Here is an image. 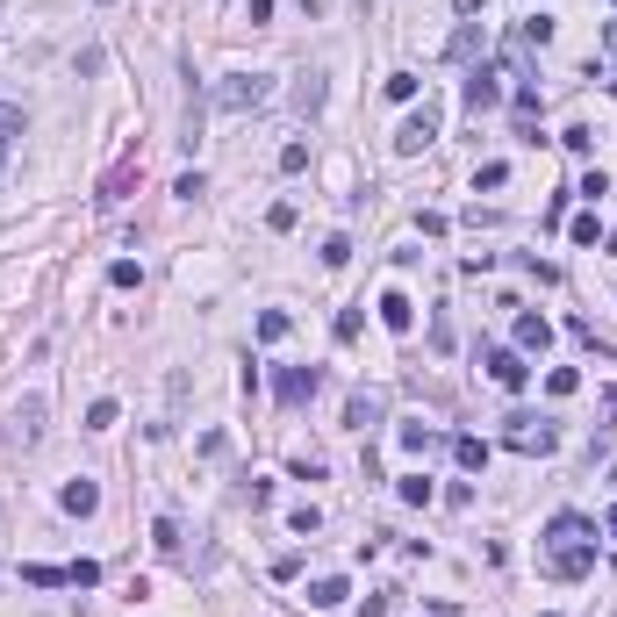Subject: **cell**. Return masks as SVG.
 I'll use <instances>...</instances> for the list:
<instances>
[{
	"label": "cell",
	"mask_w": 617,
	"mask_h": 617,
	"mask_svg": "<svg viewBox=\"0 0 617 617\" xmlns=\"http://www.w3.org/2000/svg\"><path fill=\"white\" fill-rule=\"evenodd\" d=\"M546 567L560 574V582H589L596 574V517L582 510H560L546 524Z\"/></svg>",
	"instance_id": "obj_1"
},
{
	"label": "cell",
	"mask_w": 617,
	"mask_h": 617,
	"mask_svg": "<svg viewBox=\"0 0 617 617\" xmlns=\"http://www.w3.org/2000/svg\"><path fill=\"white\" fill-rule=\"evenodd\" d=\"M273 101V80L266 72H230L223 87H215V108L223 115H252V108H266Z\"/></svg>",
	"instance_id": "obj_2"
},
{
	"label": "cell",
	"mask_w": 617,
	"mask_h": 617,
	"mask_svg": "<svg viewBox=\"0 0 617 617\" xmlns=\"http://www.w3.org/2000/svg\"><path fill=\"white\" fill-rule=\"evenodd\" d=\"M503 445L524 452V460H546V452L560 445V431H553L546 416H503Z\"/></svg>",
	"instance_id": "obj_3"
},
{
	"label": "cell",
	"mask_w": 617,
	"mask_h": 617,
	"mask_svg": "<svg viewBox=\"0 0 617 617\" xmlns=\"http://www.w3.org/2000/svg\"><path fill=\"white\" fill-rule=\"evenodd\" d=\"M481 366H489V381H496V388H524V381H531V366H524V352H517V345H481Z\"/></svg>",
	"instance_id": "obj_4"
},
{
	"label": "cell",
	"mask_w": 617,
	"mask_h": 617,
	"mask_svg": "<svg viewBox=\"0 0 617 617\" xmlns=\"http://www.w3.org/2000/svg\"><path fill=\"white\" fill-rule=\"evenodd\" d=\"M431 144H438V101H423L410 122L395 129V158H416V151H431Z\"/></svg>",
	"instance_id": "obj_5"
},
{
	"label": "cell",
	"mask_w": 617,
	"mask_h": 617,
	"mask_svg": "<svg viewBox=\"0 0 617 617\" xmlns=\"http://www.w3.org/2000/svg\"><path fill=\"white\" fill-rule=\"evenodd\" d=\"M316 388H323V374H316V366H280V374H273V395H280V410H302V403H316Z\"/></svg>",
	"instance_id": "obj_6"
},
{
	"label": "cell",
	"mask_w": 617,
	"mask_h": 617,
	"mask_svg": "<svg viewBox=\"0 0 617 617\" xmlns=\"http://www.w3.org/2000/svg\"><path fill=\"white\" fill-rule=\"evenodd\" d=\"M43 395H22V403H14V416H7V445H22V452H29V445H43Z\"/></svg>",
	"instance_id": "obj_7"
},
{
	"label": "cell",
	"mask_w": 617,
	"mask_h": 617,
	"mask_svg": "<svg viewBox=\"0 0 617 617\" xmlns=\"http://www.w3.org/2000/svg\"><path fill=\"white\" fill-rule=\"evenodd\" d=\"M503 101V65H474L467 72V115H489Z\"/></svg>",
	"instance_id": "obj_8"
},
{
	"label": "cell",
	"mask_w": 617,
	"mask_h": 617,
	"mask_svg": "<svg viewBox=\"0 0 617 617\" xmlns=\"http://www.w3.org/2000/svg\"><path fill=\"white\" fill-rule=\"evenodd\" d=\"M381 416H388V395H381V388H359V395L345 403V423H352V431H374Z\"/></svg>",
	"instance_id": "obj_9"
},
{
	"label": "cell",
	"mask_w": 617,
	"mask_h": 617,
	"mask_svg": "<svg viewBox=\"0 0 617 617\" xmlns=\"http://www.w3.org/2000/svg\"><path fill=\"white\" fill-rule=\"evenodd\" d=\"M546 345H553V323H546L538 308H517V352L531 359V352H546Z\"/></svg>",
	"instance_id": "obj_10"
},
{
	"label": "cell",
	"mask_w": 617,
	"mask_h": 617,
	"mask_svg": "<svg viewBox=\"0 0 617 617\" xmlns=\"http://www.w3.org/2000/svg\"><path fill=\"white\" fill-rule=\"evenodd\" d=\"M374 308H381V323H388L395 337H410V330H416V302H410V295H403V288H388V295H381V302H374Z\"/></svg>",
	"instance_id": "obj_11"
},
{
	"label": "cell",
	"mask_w": 617,
	"mask_h": 617,
	"mask_svg": "<svg viewBox=\"0 0 617 617\" xmlns=\"http://www.w3.org/2000/svg\"><path fill=\"white\" fill-rule=\"evenodd\" d=\"M58 503H65V517H94V510H101V489L80 474V481H65V489H58Z\"/></svg>",
	"instance_id": "obj_12"
},
{
	"label": "cell",
	"mask_w": 617,
	"mask_h": 617,
	"mask_svg": "<svg viewBox=\"0 0 617 617\" xmlns=\"http://www.w3.org/2000/svg\"><path fill=\"white\" fill-rule=\"evenodd\" d=\"M352 589H345V574H323V582H308V611H337Z\"/></svg>",
	"instance_id": "obj_13"
},
{
	"label": "cell",
	"mask_w": 617,
	"mask_h": 617,
	"mask_svg": "<svg viewBox=\"0 0 617 617\" xmlns=\"http://www.w3.org/2000/svg\"><path fill=\"white\" fill-rule=\"evenodd\" d=\"M14 137H29V115H22L14 101H0V158L14 151Z\"/></svg>",
	"instance_id": "obj_14"
},
{
	"label": "cell",
	"mask_w": 617,
	"mask_h": 617,
	"mask_svg": "<svg viewBox=\"0 0 617 617\" xmlns=\"http://www.w3.org/2000/svg\"><path fill=\"white\" fill-rule=\"evenodd\" d=\"M452 460H460L467 474H481V467H489V438H452Z\"/></svg>",
	"instance_id": "obj_15"
},
{
	"label": "cell",
	"mask_w": 617,
	"mask_h": 617,
	"mask_svg": "<svg viewBox=\"0 0 617 617\" xmlns=\"http://www.w3.org/2000/svg\"><path fill=\"white\" fill-rule=\"evenodd\" d=\"M474 51H481V22H467V29H460V36L445 43V58H452V65H467Z\"/></svg>",
	"instance_id": "obj_16"
},
{
	"label": "cell",
	"mask_w": 617,
	"mask_h": 617,
	"mask_svg": "<svg viewBox=\"0 0 617 617\" xmlns=\"http://www.w3.org/2000/svg\"><path fill=\"white\" fill-rule=\"evenodd\" d=\"M129 180H137V158H122V166L101 180V202H122V195H129Z\"/></svg>",
	"instance_id": "obj_17"
},
{
	"label": "cell",
	"mask_w": 617,
	"mask_h": 617,
	"mask_svg": "<svg viewBox=\"0 0 617 617\" xmlns=\"http://www.w3.org/2000/svg\"><path fill=\"white\" fill-rule=\"evenodd\" d=\"M395 438H403V452H431V445H438V431H431L423 416H416V423H403Z\"/></svg>",
	"instance_id": "obj_18"
},
{
	"label": "cell",
	"mask_w": 617,
	"mask_h": 617,
	"mask_svg": "<svg viewBox=\"0 0 617 617\" xmlns=\"http://www.w3.org/2000/svg\"><path fill=\"white\" fill-rule=\"evenodd\" d=\"M517 43H553V14H524L517 22Z\"/></svg>",
	"instance_id": "obj_19"
},
{
	"label": "cell",
	"mask_w": 617,
	"mask_h": 617,
	"mask_svg": "<svg viewBox=\"0 0 617 617\" xmlns=\"http://www.w3.org/2000/svg\"><path fill=\"white\" fill-rule=\"evenodd\" d=\"M151 546H158L166 560H180V524H173V517H158V524H151Z\"/></svg>",
	"instance_id": "obj_20"
},
{
	"label": "cell",
	"mask_w": 617,
	"mask_h": 617,
	"mask_svg": "<svg viewBox=\"0 0 617 617\" xmlns=\"http://www.w3.org/2000/svg\"><path fill=\"white\" fill-rule=\"evenodd\" d=\"M288 531H295V538H316V531H323V510H316V503L288 510Z\"/></svg>",
	"instance_id": "obj_21"
},
{
	"label": "cell",
	"mask_w": 617,
	"mask_h": 617,
	"mask_svg": "<svg viewBox=\"0 0 617 617\" xmlns=\"http://www.w3.org/2000/svg\"><path fill=\"white\" fill-rule=\"evenodd\" d=\"M416 87H423L416 72H388V80H381V94H388V101H416Z\"/></svg>",
	"instance_id": "obj_22"
},
{
	"label": "cell",
	"mask_w": 617,
	"mask_h": 617,
	"mask_svg": "<svg viewBox=\"0 0 617 617\" xmlns=\"http://www.w3.org/2000/svg\"><path fill=\"white\" fill-rule=\"evenodd\" d=\"M481 187H489V195H496V187H510V166H503V158H489V166L474 173V195H481Z\"/></svg>",
	"instance_id": "obj_23"
},
{
	"label": "cell",
	"mask_w": 617,
	"mask_h": 617,
	"mask_svg": "<svg viewBox=\"0 0 617 617\" xmlns=\"http://www.w3.org/2000/svg\"><path fill=\"white\" fill-rule=\"evenodd\" d=\"M280 337H288V308H266L259 316V345H280Z\"/></svg>",
	"instance_id": "obj_24"
},
{
	"label": "cell",
	"mask_w": 617,
	"mask_h": 617,
	"mask_svg": "<svg viewBox=\"0 0 617 617\" xmlns=\"http://www.w3.org/2000/svg\"><path fill=\"white\" fill-rule=\"evenodd\" d=\"M22 582H29V589H65V567H43V560H36V567H22Z\"/></svg>",
	"instance_id": "obj_25"
},
{
	"label": "cell",
	"mask_w": 617,
	"mask_h": 617,
	"mask_svg": "<svg viewBox=\"0 0 617 617\" xmlns=\"http://www.w3.org/2000/svg\"><path fill=\"white\" fill-rule=\"evenodd\" d=\"M295 108H302V115H316V108H323V72H308L302 87H295Z\"/></svg>",
	"instance_id": "obj_26"
},
{
	"label": "cell",
	"mask_w": 617,
	"mask_h": 617,
	"mask_svg": "<svg viewBox=\"0 0 617 617\" xmlns=\"http://www.w3.org/2000/svg\"><path fill=\"white\" fill-rule=\"evenodd\" d=\"M137 280H144L137 259H115V266H108V288H137Z\"/></svg>",
	"instance_id": "obj_27"
},
{
	"label": "cell",
	"mask_w": 617,
	"mask_h": 617,
	"mask_svg": "<svg viewBox=\"0 0 617 617\" xmlns=\"http://www.w3.org/2000/svg\"><path fill=\"white\" fill-rule=\"evenodd\" d=\"M574 388H582L574 366H553V374H546V395H574Z\"/></svg>",
	"instance_id": "obj_28"
},
{
	"label": "cell",
	"mask_w": 617,
	"mask_h": 617,
	"mask_svg": "<svg viewBox=\"0 0 617 617\" xmlns=\"http://www.w3.org/2000/svg\"><path fill=\"white\" fill-rule=\"evenodd\" d=\"M94 582H101L94 560H72V567H65V589H94Z\"/></svg>",
	"instance_id": "obj_29"
},
{
	"label": "cell",
	"mask_w": 617,
	"mask_h": 617,
	"mask_svg": "<svg viewBox=\"0 0 617 617\" xmlns=\"http://www.w3.org/2000/svg\"><path fill=\"white\" fill-rule=\"evenodd\" d=\"M438 489H431V474H403V503H431Z\"/></svg>",
	"instance_id": "obj_30"
},
{
	"label": "cell",
	"mask_w": 617,
	"mask_h": 617,
	"mask_svg": "<svg viewBox=\"0 0 617 617\" xmlns=\"http://www.w3.org/2000/svg\"><path fill=\"white\" fill-rule=\"evenodd\" d=\"M115 416H122V410H115V403H108V395H101V403L87 410V431H115Z\"/></svg>",
	"instance_id": "obj_31"
},
{
	"label": "cell",
	"mask_w": 617,
	"mask_h": 617,
	"mask_svg": "<svg viewBox=\"0 0 617 617\" xmlns=\"http://www.w3.org/2000/svg\"><path fill=\"white\" fill-rule=\"evenodd\" d=\"M596 237H603V223H596V208H589V215H574V244H596Z\"/></svg>",
	"instance_id": "obj_32"
},
{
	"label": "cell",
	"mask_w": 617,
	"mask_h": 617,
	"mask_svg": "<svg viewBox=\"0 0 617 617\" xmlns=\"http://www.w3.org/2000/svg\"><path fill=\"white\" fill-rule=\"evenodd\" d=\"M352 259V237H323V266H345Z\"/></svg>",
	"instance_id": "obj_33"
},
{
	"label": "cell",
	"mask_w": 617,
	"mask_h": 617,
	"mask_svg": "<svg viewBox=\"0 0 617 617\" xmlns=\"http://www.w3.org/2000/svg\"><path fill=\"white\" fill-rule=\"evenodd\" d=\"M330 330H337V345H352V337H359V308H337V323H330Z\"/></svg>",
	"instance_id": "obj_34"
},
{
	"label": "cell",
	"mask_w": 617,
	"mask_h": 617,
	"mask_svg": "<svg viewBox=\"0 0 617 617\" xmlns=\"http://www.w3.org/2000/svg\"><path fill=\"white\" fill-rule=\"evenodd\" d=\"M173 195H180V202H195V195H208V180H202V173H180V180H173Z\"/></svg>",
	"instance_id": "obj_35"
},
{
	"label": "cell",
	"mask_w": 617,
	"mask_h": 617,
	"mask_svg": "<svg viewBox=\"0 0 617 617\" xmlns=\"http://www.w3.org/2000/svg\"><path fill=\"white\" fill-rule=\"evenodd\" d=\"M295 481H323V460L316 452H295Z\"/></svg>",
	"instance_id": "obj_36"
},
{
	"label": "cell",
	"mask_w": 617,
	"mask_h": 617,
	"mask_svg": "<svg viewBox=\"0 0 617 617\" xmlns=\"http://www.w3.org/2000/svg\"><path fill=\"white\" fill-rule=\"evenodd\" d=\"M395 611V589H381V596H366V617H388Z\"/></svg>",
	"instance_id": "obj_37"
},
{
	"label": "cell",
	"mask_w": 617,
	"mask_h": 617,
	"mask_svg": "<svg viewBox=\"0 0 617 617\" xmlns=\"http://www.w3.org/2000/svg\"><path fill=\"white\" fill-rule=\"evenodd\" d=\"M596 410H603V416L617 423V388H603V395H596Z\"/></svg>",
	"instance_id": "obj_38"
},
{
	"label": "cell",
	"mask_w": 617,
	"mask_h": 617,
	"mask_svg": "<svg viewBox=\"0 0 617 617\" xmlns=\"http://www.w3.org/2000/svg\"><path fill=\"white\" fill-rule=\"evenodd\" d=\"M423 617H460V611L452 603H423Z\"/></svg>",
	"instance_id": "obj_39"
},
{
	"label": "cell",
	"mask_w": 617,
	"mask_h": 617,
	"mask_svg": "<svg viewBox=\"0 0 617 617\" xmlns=\"http://www.w3.org/2000/svg\"><path fill=\"white\" fill-rule=\"evenodd\" d=\"M452 7H460V14H481V7H489V0H452Z\"/></svg>",
	"instance_id": "obj_40"
},
{
	"label": "cell",
	"mask_w": 617,
	"mask_h": 617,
	"mask_svg": "<svg viewBox=\"0 0 617 617\" xmlns=\"http://www.w3.org/2000/svg\"><path fill=\"white\" fill-rule=\"evenodd\" d=\"M603 531H611V538H617V503H611V510H603Z\"/></svg>",
	"instance_id": "obj_41"
},
{
	"label": "cell",
	"mask_w": 617,
	"mask_h": 617,
	"mask_svg": "<svg viewBox=\"0 0 617 617\" xmlns=\"http://www.w3.org/2000/svg\"><path fill=\"white\" fill-rule=\"evenodd\" d=\"M603 43H611V58H617V22H611V29H603Z\"/></svg>",
	"instance_id": "obj_42"
},
{
	"label": "cell",
	"mask_w": 617,
	"mask_h": 617,
	"mask_svg": "<svg viewBox=\"0 0 617 617\" xmlns=\"http://www.w3.org/2000/svg\"><path fill=\"white\" fill-rule=\"evenodd\" d=\"M611 7H617V0H611Z\"/></svg>",
	"instance_id": "obj_43"
}]
</instances>
